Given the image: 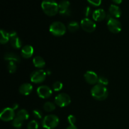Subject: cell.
I'll list each match as a JSON object with an SVG mask.
<instances>
[{"label":"cell","instance_id":"6da1fadb","mask_svg":"<svg viewBox=\"0 0 129 129\" xmlns=\"http://www.w3.org/2000/svg\"><path fill=\"white\" fill-rule=\"evenodd\" d=\"M41 6L44 12L49 16H55L59 13V5L54 0H44Z\"/></svg>","mask_w":129,"mask_h":129},{"label":"cell","instance_id":"7a4b0ae2","mask_svg":"<svg viewBox=\"0 0 129 129\" xmlns=\"http://www.w3.org/2000/svg\"><path fill=\"white\" fill-rule=\"evenodd\" d=\"M91 93L93 98L96 100L102 101L108 97V93L107 88L103 86L96 84L92 88Z\"/></svg>","mask_w":129,"mask_h":129},{"label":"cell","instance_id":"3957f363","mask_svg":"<svg viewBox=\"0 0 129 129\" xmlns=\"http://www.w3.org/2000/svg\"><path fill=\"white\" fill-rule=\"evenodd\" d=\"M59 119L56 115H48L42 120V126L44 128L54 129L59 125Z\"/></svg>","mask_w":129,"mask_h":129},{"label":"cell","instance_id":"277c9868","mask_svg":"<svg viewBox=\"0 0 129 129\" xmlns=\"http://www.w3.org/2000/svg\"><path fill=\"white\" fill-rule=\"evenodd\" d=\"M49 31L54 36L60 37L65 34L66 31V26L60 21H55L50 25Z\"/></svg>","mask_w":129,"mask_h":129},{"label":"cell","instance_id":"5b68a950","mask_svg":"<svg viewBox=\"0 0 129 129\" xmlns=\"http://www.w3.org/2000/svg\"><path fill=\"white\" fill-rule=\"evenodd\" d=\"M47 73L42 69L35 71L33 72L30 76V79L32 83L35 84H39L44 81L46 78Z\"/></svg>","mask_w":129,"mask_h":129},{"label":"cell","instance_id":"8992f818","mask_svg":"<svg viewBox=\"0 0 129 129\" xmlns=\"http://www.w3.org/2000/svg\"><path fill=\"white\" fill-rule=\"evenodd\" d=\"M70 96L66 93H60L55 98V103L58 107H65L71 103Z\"/></svg>","mask_w":129,"mask_h":129},{"label":"cell","instance_id":"52a82bcc","mask_svg":"<svg viewBox=\"0 0 129 129\" xmlns=\"http://www.w3.org/2000/svg\"><path fill=\"white\" fill-rule=\"evenodd\" d=\"M108 30L113 34H118L122 30V24L114 18H111L107 22Z\"/></svg>","mask_w":129,"mask_h":129},{"label":"cell","instance_id":"ba28073f","mask_svg":"<svg viewBox=\"0 0 129 129\" xmlns=\"http://www.w3.org/2000/svg\"><path fill=\"white\" fill-rule=\"evenodd\" d=\"M81 26L85 31L88 33H91L95 30L96 25L95 23L88 18L83 19L81 21Z\"/></svg>","mask_w":129,"mask_h":129},{"label":"cell","instance_id":"9c48e42d","mask_svg":"<svg viewBox=\"0 0 129 129\" xmlns=\"http://www.w3.org/2000/svg\"><path fill=\"white\" fill-rule=\"evenodd\" d=\"M59 13L63 16H69L71 15V10H69L70 3L67 0L61 1L59 4Z\"/></svg>","mask_w":129,"mask_h":129},{"label":"cell","instance_id":"30bf717a","mask_svg":"<svg viewBox=\"0 0 129 129\" xmlns=\"http://www.w3.org/2000/svg\"><path fill=\"white\" fill-rule=\"evenodd\" d=\"M0 118L5 122H9L15 118V110L12 108H6L1 112Z\"/></svg>","mask_w":129,"mask_h":129},{"label":"cell","instance_id":"8fae6325","mask_svg":"<svg viewBox=\"0 0 129 129\" xmlns=\"http://www.w3.org/2000/svg\"><path fill=\"white\" fill-rule=\"evenodd\" d=\"M37 93L39 97L44 99L49 98L52 94V89L47 86H40L37 89Z\"/></svg>","mask_w":129,"mask_h":129},{"label":"cell","instance_id":"7c38bea8","mask_svg":"<svg viewBox=\"0 0 129 129\" xmlns=\"http://www.w3.org/2000/svg\"><path fill=\"white\" fill-rule=\"evenodd\" d=\"M9 34H10V41L11 46L15 49H20L21 46V42L20 38L18 37L16 31H11L9 32Z\"/></svg>","mask_w":129,"mask_h":129},{"label":"cell","instance_id":"4fadbf2b","mask_svg":"<svg viewBox=\"0 0 129 129\" xmlns=\"http://www.w3.org/2000/svg\"><path fill=\"white\" fill-rule=\"evenodd\" d=\"M84 79L89 84H95L98 83V77L94 72L88 71L84 74Z\"/></svg>","mask_w":129,"mask_h":129},{"label":"cell","instance_id":"5bb4252c","mask_svg":"<svg viewBox=\"0 0 129 129\" xmlns=\"http://www.w3.org/2000/svg\"><path fill=\"white\" fill-rule=\"evenodd\" d=\"M106 17H107V14L103 9H98L95 10L93 13V20L96 21H103Z\"/></svg>","mask_w":129,"mask_h":129},{"label":"cell","instance_id":"9a60e30c","mask_svg":"<svg viewBox=\"0 0 129 129\" xmlns=\"http://www.w3.org/2000/svg\"><path fill=\"white\" fill-rule=\"evenodd\" d=\"M21 54L23 57L25 59H28L31 57L34 54V48L30 45H25L21 49Z\"/></svg>","mask_w":129,"mask_h":129},{"label":"cell","instance_id":"2e32d148","mask_svg":"<svg viewBox=\"0 0 129 129\" xmlns=\"http://www.w3.org/2000/svg\"><path fill=\"white\" fill-rule=\"evenodd\" d=\"M33 90V86L30 83H24L20 86L19 91L23 95H29Z\"/></svg>","mask_w":129,"mask_h":129},{"label":"cell","instance_id":"e0dca14e","mask_svg":"<svg viewBox=\"0 0 129 129\" xmlns=\"http://www.w3.org/2000/svg\"><path fill=\"white\" fill-rule=\"evenodd\" d=\"M109 13L115 18H120L122 15V11L118 6L112 5L109 8Z\"/></svg>","mask_w":129,"mask_h":129},{"label":"cell","instance_id":"ac0fdd59","mask_svg":"<svg viewBox=\"0 0 129 129\" xmlns=\"http://www.w3.org/2000/svg\"><path fill=\"white\" fill-rule=\"evenodd\" d=\"M4 59L5 60H7L8 62H19L20 61V57L16 54L12 52L6 53L4 55Z\"/></svg>","mask_w":129,"mask_h":129},{"label":"cell","instance_id":"d6986e66","mask_svg":"<svg viewBox=\"0 0 129 129\" xmlns=\"http://www.w3.org/2000/svg\"><path fill=\"white\" fill-rule=\"evenodd\" d=\"M33 63L35 67L37 68H42L45 65V60L40 56H36L34 57L33 59Z\"/></svg>","mask_w":129,"mask_h":129},{"label":"cell","instance_id":"ffe728a7","mask_svg":"<svg viewBox=\"0 0 129 129\" xmlns=\"http://www.w3.org/2000/svg\"><path fill=\"white\" fill-rule=\"evenodd\" d=\"M1 38H0V42L1 44H5L10 40V34L8 32L5 31L4 30H1Z\"/></svg>","mask_w":129,"mask_h":129},{"label":"cell","instance_id":"44dd1931","mask_svg":"<svg viewBox=\"0 0 129 129\" xmlns=\"http://www.w3.org/2000/svg\"><path fill=\"white\" fill-rule=\"evenodd\" d=\"M16 117H18V118H20L21 120H22L23 121H24L28 119L29 114L26 110L22 109L20 110H19L18 112H17Z\"/></svg>","mask_w":129,"mask_h":129},{"label":"cell","instance_id":"7402d4cb","mask_svg":"<svg viewBox=\"0 0 129 129\" xmlns=\"http://www.w3.org/2000/svg\"><path fill=\"white\" fill-rule=\"evenodd\" d=\"M79 25L76 21H71L68 25V29L71 32H75L77 30H79Z\"/></svg>","mask_w":129,"mask_h":129},{"label":"cell","instance_id":"603a6c76","mask_svg":"<svg viewBox=\"0 0 129 129\" xmlns=\"http://www.w3.org/2000/svg\"><path fill=\"white\" fill-rule=\"evenodd\" d=\"M44 109L47 112H53L55 109V105L52 102H47L44 104Z\"/></svg>","mask_w":129,"mask_h":129},{"label":"cell","instance_id":"cb8c5ba5","mask_svg":"<svg viewBox=\"0 0 129 129\" xmlns=\"http://www.w3.org/2000/svg\"><path fill=\"white\" fill-rule=\"evenodd\" d=\"M23 121L19 118L18 117H15L12 122V125L16 128H20L23 125Z\"/></svg>","mask_w":129,"mask_h":129},{"label":"cell","instance_id":"d4e9b609","mask_svg":"<svg viewBox=\"0 0 129 129\" xmlns=\"http://www.w3.org/2000/svg\"><path fill=\"white\" fill-rule=\"evenodd\" d=\"M8 69L9 73L11 74L16 72V66L15 62H9L8 65Z\"/></svg>","mask_w":129,"mask_h":129},{"label":"cell","instance_id":"484cf974","mask_svg":"<svg viewBox=\"0 0 129 129\" xmlns=\"http://www.w3.org/2000/svg\"><path fill=\"white\" fill-rule=\"evenodd\" d=\"M62 83L60 81H55L52 85L53 89H54L55 91H59L61 90V89H62Z\"/></svg>","mask_w":129,"mask_h":129},{"label":"cell","instance_id":"4316f807","mask_svg":"<svg viewBox=\"0 0 129 129\" xmlns=\"http://www.w3.org/2000/svg\"><path fill=\"white\" fill-rule=\"evenodd\" d=\"M98 84H100V85L103 86H106L107 85H108V80L107 78H105V77L101 76L98 78Z\"/></svg>","mask_w":129,"mask_h":129},{"label":"cell","instance_id":"83f0119b","mask_svg":"<svg viewBox=\"0 0 129 129\" xmlns=\"http://www.w3.org/2000/svg\"><path fill=\"white\" fill-rule=\"evenodd\" d=\"M39 123L36 120H32L28 123L27 125L28 129H38Z\"/></svg>","mask_w":129,"mask_h":129},{"label":"cell","instance_id":"f1b7e54d","mask_svg":"<svg viewBox=\"0 0 129 129\" xmlns=\"http://www.w3.org/2000/svg\"><path fill=\"white\" fill-rule=\"evenodd\" d=\"M33 114H34V117L38 119H41L42 117V113L39 110H34L33 111Z\"/></svg>","mask_w":129,"mask_h":129},{"label":"cell","instance_id":"f546056e","mask_svg":"<svg viewBox=\"0 0 129 129\" xmlns=\"http://www.w3.org/2000/svg\"><path fill=\"white\" fill-rule=\"evenodd\" d=\"M68 120L70 125H74L76 122V118L74 115H70L68 117Z\"/></svg>","mask_w":129,"mask_h":129},{"label":"cell","instance_id":"4dcf8cb0","mask_svg":"<svg viewBox=\"0 0 129 129\" xmlns=\"http://www.w3.org/2000/svg\"><path fill=\"white\" fill-rule=\"evenodd\" d=\"M88 1L91 5L95 6H100L102 3V0H88Z\"/></svg>","mask_w":129,"mask_h":129},{"label":"cell","instance_id":"1f68e13d","mask_svg":"<svg viewBox=\"0 0 129 129\" xmlns=\"http://www.w3.org/2000/svg\"><path fill=\"white\" fill-rule=\"evenodd\" d=\"M91 12V9L89 6H87V7L85 8V9H84V15H85L86 16H89L90 15Z\"/></svg>","mask_w":129,"mask_h":129},{"label":"cell","instance_id":"d6a6232c","mask_svg":"<svg viewBox=\"0 0 129 129\" xmlns=\"http://www.w3.org/2000/svg\"><path fill=\"white\" fill-rule=\"evenodd\" d=\"M66 129H78L74 125H70Z\"/></svg>","mask_w":129,"mask_h":129},{"label":"cell","instance_id":"836d02e7","mask_svg":"<svg viewBox=\"0 0 129 129\" xmlns=\"http://www.w3.org/2000/svg\"><path fill=\"white\" fill-rule=\"evenodd\" d=\"M113 2L116 4H120L123 1V0H113Z\"/></svg>","mask_w":129,"mask_h":129},{"label":"cell","instance_id":"e575fe53","mask_svg":"<svg viewBox=\"0 0 129 129\" xmlns=\"http://www.w3.org/2000/svg\"><path fill=\"white\" fill-rule=\"evenodd\" d=\"M18 107V104H14L13 105V107H11V108H12L14 110H15L17 109Z\"/></svg>","mask_w":129,"mask_h":129},{"label":"cell","instance_id":"d590c367","mask_svg":"<svg viewBox=\"0 0 129 129\" xmlns=\"http://www.w3.org/2000/svg\"><path fill=\"white\" fill-rule=\"evenodd\" d=\"M47 74H51V72H50V71H47Z\"/></svg>","mask_w":129,"mask_h":129}]
</instances>
